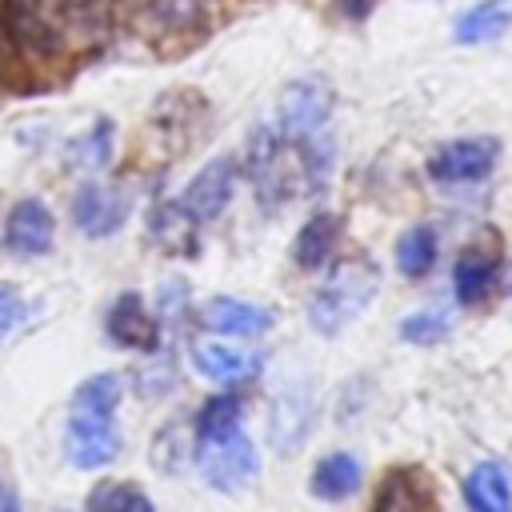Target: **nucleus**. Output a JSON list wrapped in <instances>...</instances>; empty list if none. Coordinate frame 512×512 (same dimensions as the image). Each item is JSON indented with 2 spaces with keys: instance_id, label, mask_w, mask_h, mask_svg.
Wrapping results in <instances>:
<instances>
[{
  "instance_id": "20",
  "label": "nucleus",
  "mask_w": 512,
  "mask_h": 512,
  "mask_svg": "<svg viewBox=\"0 0 512 512\" xmlns=\"http://www.w3.org/2000/svg\"><path fill=\"white\" fill-rule=\"evenodd\" d=\"M340 240V216L336 212H316L292 240V260L304 272H316L320 264H328V256L336 252Z\"/></svg>"
},
{
  "instance_id": "28",
  "label": "nucleus",
  "mask_w": 512,
  "mask_h": 512,
  "mask_svg": "<svg viewBox=\"0 0 512 512\" xmlns=\"http://www.w3.org/2000/svg\"><path fill=\"white\" fill-rule=\"evenodd\" d=\"M108 156H112V120H96V124H92L84 136H76V140L68 144V152H64L68 168H76V172H96V168L108 164Z\"/></svg>"
},
{
  "instance_id": "2",
  "label": "nucleus",
  "mask_w": 512,
  "mask_h": 512,
  "mask_svg": "<svg viewBox=\"0 0 512 512\" xmlns=\"http://www.w3.org/2000/svg\"><path fill=\"white\" fill-rule=\"evenodd\" d=\"M192 428H196L192 460H196L200 476L212 488L236 492V488H244L256 476L260 460H256V448H252L248 432L240 428V400L236 396H212L196 412Z\"/></svg>"
},
{
  "instance_id": "18",
  "label": "nucleus",
  "mask_w": 512,
  "mask_h": 512,
  "mask_svg": "<svg viewBox=\"0 0 512 512\" xmlns=\"http://www.w3.org/2000/svg\"><path fill=\"white\" fill-rule=\"evenodd\" d=\"M192 364H196V372H204L208 380L244 384V380H256V376H260L264 356H260V352H244V348H228V344H196V348H192Z\"/></svg>"
},
{
  "instance_id": "11",
  "label": "nucleus",
  "mask_w": 512,
  "mask_h": 512,
  "mask_svg": "<svg viewBox=\"0 0 512 512\" xmlns=\"http://www.w3.org/2000/svg\"><path fill=\"white\" fill-rule=\"evenodd\" d=\"M496 272H500V252H496V240H472L468 248H460L456 264H452V288H456V300L460 304H476L488 296V288L496 284Z\"/></svg>"
},
{
  "instance_id": "6",
  "label": "nucleus",
  "mask_w": 512,
  "mask_h": 512,
  "mask_svg": "<svg viewBox=\"0 0 512 512\" xmlns=\"http://www.w3.org/2000/svg\"><path fill=\"white\" fill-rule=\"evenodd\" d=\"M332 112V88L324 80H296L280 96V132L296 140H312Z\"/></svg>"
},
{
  "instance_id": "15",
  "label": "nucleus",
  "mask_w": 512,
  "mask_h": 512,
  "mask_svg": "<svg viewBox=\"0 0 512 512\" xmlns=\"http://www.w3.org/2000/svg\"><path fill=\"white\" fill-rule=\"evenodd\" d=\"M200 324L208 332L220 336H260L272 328V312L248 300H232V296H212L200 304Z\"/></svg>"
},
{
  "instance_id": "22",
  "label": "nucleus",
  "mask_w": 512,
  "mask_h": 512,
  "mask_svg": "<svg viewBox=\"0 0 512 512\" xmlns=\"http://www.w3.org/2000/svg\"><path fill=\"white\" fill-rule=\"evenodd\" d=\"M508 28H512V0H480L456 20L452 36L460 44H488V40H500Z\"/></svg>"
},
{
  "instance_id": "27",
  "label": "nucleus",
  "mask_w": 512,
  "mask_h": 512,
  "mask_svg": "<svg viewBox=\"0 0 512 512\" xmlns=\"http://www.w3.org/2000/svg\"><path fill=\"white\" fill-rule=\"evenodd\" d=\"M88 512H156V504L148 500L144 488L128 484V480H100L88 500H84Z\"/></svg>"
},
{
  "instance_id": "30",
  "label": "nucleus",
  "mask_w": 512,
  "mask_h": 512,
  "mask_svg": "<svg viewBox=\"0 0 512 512\" xmlns=\"http://www.w3.org/2000/svg\"><path fill=\"white\" fill-rule=\"evenodd\" d=\"M20 320H24V300H20V292L8 288V284H0V344L20 328Z\"/></svg>"
},
{
  "instance_id": "14",
  "label": "nucleus",
  "mask_w": 512,
  "mask_h": 512,
  "mask_svg": "<svg viewBox=\"0 0 512 512\" xmlns=\"http://www.w3.org/2000/svg\"><path fill=\"white\" fill-rule=\"evenodd\" d=\"M108 336L120 344V348H132V352H156L160 344V320L144 308V300L136 292H124L112 312H108Z\"/></svg>"
},
{
  "instance_id": "12",
  "label": "nucleus",
  "mask_w": 512,
  "mask_h": 512,
  "mask_svg": "<svg viewBox=\"0 0 512 512\" xmlns=\"http://www.w3.org/2000/svg\"><path fill=\"white\" fill-rule=\"evenodd\" d=\"M64 456L76 468H104L120 456V432L112 420H68Z\"/></svg>"
},
{
  "instance_id": "13",
  "label": "nucleus",
  "mask_w": 512,
  "mask_h": 512,
  "mask_svg": "<svg viewBox=\"0 0 512 512\" xmlns=\"http://www.w3.org/2000/svg\"><path fill=\"white\" fill-rule=\"evenodd\" d=\"M144 24L164 40L200 36L212 24V0H148Z\"/></svg>"
},
{
  "instance_id": "29",
  "label": "nucleus",
  "mask_w": 512,
  "mask_h": 512,
  "mask_svg": "<svg viewBox=\"0 0 512 512\" xmlns=\"http://www.w3.org/2000/svg\"><path fill=\"white\" fill-rule=\"evenodd\" d=\"M448 332H452V320L444 312H432V308L428 312H412V316L400 320V336L408 344H440Z\"/></svg>"
},
{
  "instance_id": "4",
  "label": "nucleus",
  "mask_w": 512,
  "mask_h": 512,
  "mask_svg": "<svg viewBox=\"0 0 512 512\" xmlns=\"http://www.w3.org/2000/svg\"><path fill=\"white\" fill-rule=\"evenodd\" d=\"M500 160V144L492 136H468L436 148L428 156V176L436 184H476L484 180Z\"/></svg>"
},
{
  "instance_id": "26",
  "label": "nucleus",
  "mask_w": 512,
  "mask_h": 512,
  "mask_svg": "<svg viewBox=\"0 0 512 512\" xmlns=\"http://www.w3.org/2000/svg\"><path fill=\"white\" fill-rule=\"evenodd\" d=\"M192 452H196V428L184 424V420L164 424V428L156 432V440H152V464H156L160 472H168V476L184 472V468L192 464Z\"/></svg>"
},
{
  "instance_id": "5",
  "label": "nucleus",
  "mask_w": 512,
  "mask_h": 512,
  "mask_svg": "<svg viewBox=\"0 0 512 512\" xmlns=\"http://www.w3.org/2000/svg\"><path fill=\"white\" fill-rule=\"evenodd\" d=\"M316 396H312V388L308 384H292V388H284L276 400H272V416H268V444L280 452V456H288V452H296L304 440H308V432H312V424H316Z\"/></svg>"
},
{
  "instance_id": "34",
  "label": "nucleus",
  "mask_w": 512,
  "mask_h": 512,
  "mask_svg": "<svg viewBox=\"0 0 512 512\" xmlns=\"http://www.w3.org/2000/svg\"><path fill=\"white\" fill-rule=\"evenodd\" d=\"M508 292H512V272H508Z\"/></svg>"
},
{
  "instance_id": "32",
  "label": "nucleus",
  "mask_w": 512,
  "mask_h": 512,
  "mask_svg": "<svg viewBox=\"0 0 512 512\" xmlns=\"http://www.w3.org/2000/svg\"><path fill=\"white\" fill-rule=\"evenodd\" d=\"M12 56V40H8V24H4V0H0V68L8 64Z\"/></svg>"
},
{
  "instance_id": "33",
  "label": "nucleus",
  "mask_w": 512,
  "mask_h": 512,
  "mask_svg": "<svg viewBox=\"0 0 512 512\" xmlns=\"http://www.w3.org/2000/svg\"><path fill=\"white\" fill-rule=\"evenodd\" d=\"M0 512H20V496L0 484Z\"/></svg>"
},
{
  "instance_id": "19",
  "label": "nucleus",
  "mask_w": 512,
  "mask_h": 512,
  "mask_svg": "<svg viewBox=\"0 0 512 512\" xmlns=\"http://www.w3.org/2000/svg\"><path fill=\"white\" fill-rule=\"evenodd\" d=\"M464 504L468 512H512V480L500 460H480L464 476Z\"/></svg>"
},
{
  "instance_id": "21",
  "label": "nucleus",
  "mask_w": 512,
  "mask_h": 512,
  "mask_svg": "<svg viewBox=\"0 0 512 512\" xmlns=\"http://www.w3.org/2000/svg\"><path fill=\"white\" fill-rule=\"evenodd\" d=\"M124 396V380L116 372H96L72 392V412L68 420H112L116 404Z\"/></svg>"
},
{
  "instance_id": "24",
  "label": "nucleus",
  "mask_w": 512,
  "mask_h": 512,
  "mask_svg": "<svg viewBox=\"0 0 512 512\" xmlns=\"http://www.w3.org/2000/svg\"><path fill=\"white\" fill-rule=\"evenodd\" d=\"M360 488V460L352 452H332L312 468V496L320 500H344Z\"/></svg>"
},
{
  "instance_id": "25",
  "label": "nucleus",
  "mask_w": 512,
  "mask_h": 512,
  "mask_svg": "<svg viewBox=\"0 0 512 512\" xmlns=\"http://www.w3.org/2000/svg\"><path fill=\"white\" fill-rule=\"evenodd\" d=\"M436 256H440V240H436V228L432 224H416V228H408L396 240V268L408 280L428 276L436 268Z\"/></svg>"
},
{
  "instance_id": "17",
  "label": "nucleus",
  "mask_w": 512,
  "mask_h": 512,
  "mask_svg": "<svg viewBox=\"0 0 512 512\" xmlns=\"http://www.w3.org/2000/svg\"><path fill=\"white\" fill-rule=\"evenodd\" d=\"M376 512H440L428 472L424 468L388 472V480H384V488L376 496Z\"/></svg>"
},
{
  "instance_id": "1",
  "label": "nucleus",
  "mask_w": 512,
  "mask_h": 512,
  "mask_svg": "<svg viewBox=\"0 0 512 512\" xmlns=\"http://www.w3.org/2000/svg\"><path fill=\"white\" fill-rule=\"evenodd\" d=\"M244 172H248V180H252V188H256L264 208L312 196L324 184V160H320L316 144L284 136L280 128H268V124L252 132Z\"/></svg>"
},
{
  "instance_id": "8",
  "label": "nucleus",
  "mask_w": 512,
  "mask_h": 512,
  "mask_svg": "<svg viewBox=\"0 0 512 512\" xmlns=\"http://www.w3.org/2000/svg\"><path fill=\"white\" fill-rule=\"evenodd\" d=\"M132 196L112 184H84L72 200V220L84 236H112L128 220Z\"/></svg>"
},
{
  "instance_id": "10",
  "label": "nucleus",
  "mask_w": 512,
  "mask_h": 512,
  "mask_svg": "<svg viewBox=\"0 0 512 512\" xmlns=\"http://www.w3.org/2000/svg\"><path fill=\"white\" fill-rule=\"evenodd\" d=\"M52 236H56V220L52 212L40 204V200H16L8 220H4V244L20 256H40L52 248Z\"/></svg>"
},
{
  "instance_id": "16",
  "label": "nucleus",
  "mask_w": 512,
  "mask_h": 512,
  "mask_svg": "<svg viewBox=\"0 0 512 512\" xmlns=\"http://www.w3.org/2000/svg\"><path fill=\"white\" fill-rule=\"evenodd\" d=\"M148 236L168 256H196L200 248V220L180 200H160L148 216Z\"/></svg>"
},
{
  "instance_id": "31",
  "label": "nucleus",
  "mask_w": 512,
  "mask_h": 512,
  "mask_svg": "<svg viewBox=\"0 0 512 512\" xmlns=\"http://www.w3.org/2000/svg\"><path fill=\"white\" fill-rule=\"evenodd\" d=\"M340 8H344V16H348V20H364V16H368V8H372V0H340Z\"/></svg>"
},
{
  "instance_id": "9",
  "label": "nucleus",
  "mask_w": 512,
  "mask_h": 512,
  "mask_svg": "<svg viewBox=\"0 0 512 512\" xmlns=\"http://www.w3.org/2000/svg\"><path fill=\"white\" fill-rule=\"evenodd\" d=\"M232 188H236V160H232V156H216V160H208V164L188 180L180 204H184L196 220H212V216H220V212L228 208Z\"/></svg>"
},
{
  "instance_id": "7",
  "label": "nucleus",
  "mask_w": 512,
  "mask_h": 512,
  "mask_svg": "<svg viewBox=\"0 0 512 512\" xmlns=\"http://www.w3.org/2000/svg\"><path fill=\"white\" fill-rule=\"evenodd\" d=\"M4 24L12 48L28 56H52L60 44V20L48 12L44 0H4Z\"/></svg>"
},
{
  "instance_id": "23",
  "label": "nucleus",
  "mask_w": 512,
  "mask_h": 512,
  "mask_svg": "<svg viewBox=\"0 0 512 512\" xmlns=\"http://www.w3.org/2000/svg\"><path fill=\"white\" fill-rule=\"evenodd\" d=\"M196 116H204V100L196 92H168L156 108H152V124L176 140V152L188 148L192 140V128H196Z\"/></svg>"
},
{
  "instance_id": "3",
  "label": "nucleus",
  "mask_w": 512,
  "mask_h": 512,
  "mask_svg": "<svg viewBox=\"0 0 512 512\" xmlns=\"http://www.w3.org/2000/svg\"><path fill=\"white\" fill-rule=\"evenodd\" d=\"M376 288H380V268L364 252L336 260L332 272L324 276V284L316 288V296L308 300L312 328L324 332V336H336L340 328H348L372 304Z\"/></svg>"
}]
</instances>
